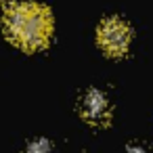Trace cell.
<instances>
[{
	"label": "cell",
	"instance_id": "6da1fadb",
	"mask_svg": "<svg viewBox=\"0 0 153 153\" xmlns=\"http://www.w3.org/2000/svg\"><path fill=\"white\" fill-rule=\"evenodd\" d=\"M4 30L17 46L25 51H38L48 44L53 21L44 7L36 2H23L9 9L4 17Z\"/></svg>",
	"mask_w": 153,
	"mask_h": 153
},
{
	"label": "cell",
	"instance_id": "7a4b0ae2",
	"mask_svg": "<svg viewBox=\"0 0 153 153\" xmlns=\"http://www.w3.org/2000/svg\"><path fill=\"white\" fill-rule=\"evenodd\" d=\"M99 44L113 57L124 55L130 46V27L122 19H107L99 27Z\"/></svg>",
	"mask_w": 153,
	"mask_h": 153
},
{
	"label": "cell",
	"instance_id": "3957f363",
	"mask_svg": "<svg viewBox=\"0 0 153 153\" xmlns=\"http://www.w3.org/2000/svg\"><path fill=\"white\" fill-rule=\"evenodd\" d=\"M82 115L90 124H105L109 120V101L103 92L90 90L82 101Z\"/></svg>",
	"mask_w": 153,
	"mask_h": 153
},
{
	"label": "cell",
	"instance_id": "277c9868",
	"mask_svg": "<svg viewBox=\"0 0 153 153\" xmlns=\"http://www.w3.org/2000/svg\"><path fill=\"white\" fill-rule=\"evenodd\" d=\"M27 153H51V145L46 143V140H36V143H32L30 145V149H27Z\"/></svg>",
	"mask_w": 153,
	"mask_h": 153
},
{
	"label": "cell",
	"instance_id": "5b68a950",
	"mask_svg": "<svg viewBox=\"0 0 153 153\" xmlns=\"http://www.w3.org/2000/svg\"><path fill=\"white\" fill-rule=\"evenodd\" d=\"M124 153H145V149H140V147H130V149H126Z\"/></svg>",
	"mask_w": 153,
	"mask_h": 153
},
{
	"label": "cell",
	"instance_id": "8992f818",
	"mask_svg": "<svg viewBox=\"0 0 153 153\" xmlns=\"http://www.w3.org/2000/svg\"><path fill=\"white\" fill-rule=\"evenodd\" d=\"M17 2V0H0V4H4V7H13Z\"/></svg>",
	"mask_w": 153,
	"mask_h": 153
}]
</instances>
